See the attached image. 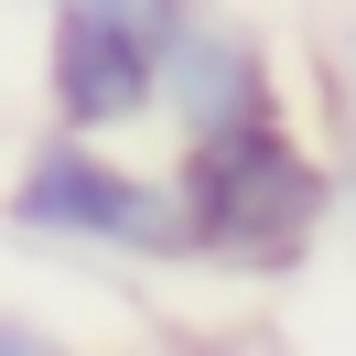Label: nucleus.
<instances>
[{"label": "nucleus", "mask_w": 356, "mask_h": 356, "mask_svg": "<svg viewBox=\"0 0 356 356\" xmlns=\"http://www.w3.org/2000/svg\"><path fill=\"white\" fill-rule=\"evenodd\" d=\"M173 195H184V248L195 259L238 270V281H281L334 227V162L291 119H248V130L184 140L173 152Z\"/></svg>", "instance_id": "obj_1"}, {"label": "nucleus", "mask_w": 356, "mask_h": 356, "mask_svg": "<svg viewBox=\"0 0 356 356\" xmlns=\"http://www.w3.org/2000/svg\"><path fill=\"white\" fill-rule=\"evenodd\" d=\"M0 216L44 248H87V259H195L184 248V195L173 173L97 152L87 130H54L22 152V173L0 184Z\"/></svg>", "instance_id": "obj_2"}, {"label": "nucleus", "mask_w": 356, "mask_h": 356, "mask_svg": "<svg viewBox=\"0 0 356 356\" xmlns=\"http://www.w3.org/2000/svg\"><path fill=\"white\" fill-rule=\"evenodd\" d=\"M152 119L173 140H216V130H248V119H281V65L248 22L227 11H184L152 54Z\"/></svg>", "instance_id": "obj_3"}, {"label": "nucleus", "mask_w": 356, "mask_h": 356, "mask_svg": "<svg viewBox=\"0 0 356 356\" xmlns=\"http://www.w3.org/2000/svg\"><path fill=\"white\" fill-rule=\"evenodd\" d=\"M152 54H162V33L54 0V22H44V108H54V130H87V140L140 130L152 119Z\"/></svg>", "instance_id": "obj_4"}, {"label": "nucleus", "mask_w": 356, "mask_h": 356, "mask_svg": "<svg viewBox=\"0 0 356 356\" xmlns=\"http://www.w3.org/2000/svg\"><path fill=\"white\" fill-rule=\"evenodd\" d=\"M65 11H108V22H140V33H173L195 0H65Z\"/></svg>", "instance_id": "obj_5"}, {"label": "nucleus", "mask_w": 356, "mask_h": 356, "mask_svg": "<svg viewBox=\"0 0 356 356\" xmlns=\"http://www.w3.org/2000/svg\"><path fill=\"white\" fill-rule=\"evenodd\" d=\"M334 119H346V162H356V11L334 33Z\"/></svg>", "instance_id": "obj_6"}, {"label": "nucleus", "mask_w": 356, "mask_h": 356, "mask_svg": "<svg viewBox=\"0 0 356 356\" xmlns=\"http://www.w3.org/2000/svg\"><path fill=\"white\" fill-rule=\"evenodd\" d=\"M54 346H65L54 324H22V313H0V356H54Z\"/></svg>", "instance_id": "obj_7"}]
</instances>
